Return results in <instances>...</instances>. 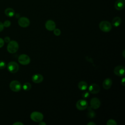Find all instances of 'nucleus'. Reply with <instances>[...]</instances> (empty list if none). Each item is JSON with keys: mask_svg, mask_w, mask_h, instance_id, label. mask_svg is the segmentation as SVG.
Wrapping results in <instances>:
<instances>
[{"mask_svg": "<svg viewBox=\"0 0 125 125\" xmlns=\"http://www.w3.org/2000/svg\"><path fill=\"white\" fill-rule=\"evenodd\" d=\"M19 49L18 43L15 41H10L7 46V50L10 53H16Z\"/></svg>", "mask_w": 125, "mask_h": 125, "instance_id": "f257e3e1", "label": "nucleus"}, {"mask_svg": "<svg viewBox=\"0 0 125 125\" xmlns=\"http://www.w3.org/2000/svg\"><path fill=\"white\" fill-rule=\"evenodd\" d=\"M99 28L104 32H108L112 29V25L109 21H103L99 23Z\"/></svg>", "mask_w": 125, "mask_h": 125, "instance_id": "f03ea898", "label": "nucleus"}, {"mask_svg": "<svg viewBox=\"0 0 125 125\" xmlns=\"http://www.w3.org/2000/svg\"><path fill=\"white\" fill-rule=\"evenodd\" d=\"M31 119L35 122H40L43 120V114L38 111H34L30 115Z\"/></svg>", "mask_w": 125, "mask_h": 125, "instance_id": "7ed1b4c3", "label": "nucleus"}, {"mask_svg": "<svg viewBox=\"0 0 125 125\" xmlns=\"http://www.w3.org/2000/svg\"><path fill=\"white\" fill-rule=\"evenodd\" d=\"M9 87L12 91L14 92H18L20 91L21 88V84L19 81L14 80L11 81L10 83Z\"/></svg>", "mask_w": 125, "mask_h": 125, "instance_id": "20e7f679", "label": "nucleus"}, {"mask_svg": "<svg viewBox=\"0 0 125 125\" xmlns=\"http://www.w3.org/2000/svg\"><path fill=\"white\" fill-rule=\"evenodd\" d=\"M7 70L12 73H15L19 69V64L15 62H10L7 65Z\"/></svg>", "mask_w": 125, "mask_h": 125, "instance_id": "39448f33", "label": "nucleus"}, {"mask_svg": "<svg viewBox=\"0 0 125 125\" xmlns=\"http://www.w3.org/2000/svg\"><path fill=\"white\" fill-rule=\"evenodd\" d=\"M18 62L22 65L28 64L30 62V57L26 54H22L18 57Z\"/></svg>", "mask_w": 125, "mask_h": 125, "instance_id": "423d86ee", "label": "nucleus"}, {"mask_svg": "<svg viewBox=\"0 0 125 125\" xmlns=\"http://www.w3.org/2000/svg\"><path fill=\"white\" fill-rule=\"evenodd\" d=\"M88 106L87 102L84 99H81L77 101L76 103V107L80 110H83Z\"/></svg>", "mask_w": 125, "mask_h": 125, "instance_id": "0eeeda50", "label": "nucleus"}, {"mask_svg": "<svg viewBox=\"0 0 125 125\" xmlns=\"http://www.w3.org/2000/svg\"><path fill=\"white\" fill-rule=\"evenodd\" d=\"M18 22L19 25L21 27H23V28L28 27L30 24L29 20L27 18L24 17H21L20 18H19Z\"/></svg>", "mask_w": 125, "mask_h": 125, "instance_id": "6e6552de", "label": "nucleus"}, {"mask_svg": "<svg viewBox=\"0 0 125 125\" xmlns=\"http://www.w3.org/2000/svg\"><path fill=\"white\" fill-rule=\"evenodd\" d=\"M125 67L123 65H118L114 69V74L118 76L122 77L125 76Z\"/></svg>", "mask_w": 125, "mask_h": 125, "instance_id": "1a4fd4ad", "label": "nucleus"}, {"mask_svg": "<svg viewBox=\"0 0 125 125\" xmlns=\"http://www.w3.org/2000/svg\"><path fill=\"white\" fill-rule=\"evenodd\" d=\"M90 107L93 109H96L101 105V102L97 98H92L90 100Z\"/></svg>", "mask_w": 125, "mask_h": 125, "instance_id": "9d476101", "label": "nucleus"}, {"mask_svg": "<svg viewBox=\"0 0 125 125\" xmlns=\"http://www.w3.org/2000/svg\"><path fill=\"white\" fill-rule=\"evenodd\" d=\"M88 90L92 94H97L99 92L100 87L96 83H92L88 87Z\"/></svg>", "mask_w": 125, "mask_h": 125, "instance_id": "9b49d317", "label": "nucleus"}, {"mask_svg": "<svg viewBox=\"0 0 125 125\" xmlns=\"http://www.w3.org/2000/svg\"><path fill=\"white\" fill-rule=\"evenodd\" d=\"M45 27L46 29L49 31H53L54 29L56 28L55 22L52 20H48L45 22Z\"/></svg>", "mask_w": 125, "mask_h": 125, "instance_id": "f8f14e48", "label": "nucleus"}, {"mask_svg": "<svg viewBox=\"0 0 125 125\" xmlns=\"http://www.w3.org/2000/svg\"><path fill=\"white\" fill-rule=\"evenodd\" d=\"M43 80V77L40 74H35L32 77V81L36 83H41Z\"/></svg>", "mask_w": 125, "mask_h": 125, "instance_id": "ddd939ff", "label": "nucleus"}, {"mask_svg": "<svg viewBox=\"0 0 125 125\" xmlns=\"http://www.w3.org/2000/svg\"><path fill=\"white\" fill-rule=\"evenodd\" d=\"M125 6V1L124 0H117L115 2L114 6L117 10H122Z\"/></svg>", "mask_w": 125, "mask_h": 125, "instance_id": "4468645a", "label": "nucleus"}, {"mask_svg": "<svg viewBox=\"0 0 125 125\" xmlns=\"http://www.w3.org/2000/svg\"><path fill=\"white\" fill-rule=\"evenodd\" d=\"M112 84V81L110 78L105 79L103 83V87L105 89H108L110 88Z\"/></svg>", "mask_w": 125, "mask_h": 125, "instance_id": "2eb2a0df", "label": "nucleus"}, {"mask_svg": "<svg viewBox=\"0 0 125 125\" xmlns=\"http://www.w3.org/2000/svg\"><path fill=\"white\" fill-rule=\"evenodd\" d=\"M122 22V20L121 18L119 17H115L112 21V24L114 27H118L119 26Z\"/></svg>", "mask_w": 125, "mask_h": 125, "instance_id": "dca6fc26", "label": "nucleus"}, {"mask_svg": "<svg viewBox=\"0 0 125 125\" xmlns=\"http://www.w3.org/2000/svg\"><path fill=\"white\" fill-rule=\"evenodd\" d=\"M5 14L9 17H13L15 15V11L11 8H7L4 11Z\"/></svg>", "mask_w": 125, "mask_h": 125, "instance_id": "f3484780", "label": "nucleus"}, {"mask_svg": "<svg viewBox=\"0 0 125 125\" xmlns=\"http://www.w3.org/2000/svg\"><path fill=\"white\" fill-rule=\"evenodd\" d=\"M87 83L85 81H80L78 84V88L81 90H85L87 88Z\"/></svg>", "mask_w": 125, "mask_h": 125, "instance_id": "a211bd4d", "label": "nucleus"}, {"mask_svg": "<svg viewBox=\"0 0 125 125\" xmlns=\"http://www.w3.org/2000/svg\"><path fill=\"white\" fill-rule=\"evenodd\" d=\"M88 113H87V116L88 118L90 119H92L95 117L96 116V113L95 112L92 110V108L91 107H88Z\"/></svg>", "mask_w": 125, "mask_h": 125, "instance_id": "6ab92c4d", "label": "nucleus"}, {"mask_svg": "<svg viewBox=\"0 0 125 125\" xmlns=\"http://www.w3.org/2000/svg\"><path fill=\"white\" fill-rule=\"evenodd\" d=\"M22 88L25 91H29L31 88V84L29 83L26 82L22 85Z\"/></svg>", "mask_w": 125, "mask_h": 125, "instance_id": "aec40b11", "label": "nucleus"}, {"mask_svg": "<svg viewBox=\"0 0 125 125\" xmlns=\"http://www.w3.org/2000/svg\"><path fill=\"white\" fill-rule=\"evenodd\" d=\"M107 125H116V122L113 119H109L106 122Z\"/></svg>", "mask_w": 125, "mask_h": 125, "instance_id": "412c9836", "label": "nucleus"}, {"mask_svg": "<svg viewBox=\"0 0 125 125\" xmlns=\"http://www.w3.org/2000/svg\"><path fill=\"white\" fill-rule=\"evenodd\" d=\"M53 33H54V35H56V36H60L61 35V30L59 29L55 28L53 30Z\"/></svg>", "mask_w": 125, "mask_h": 125, "instance_id": "4be33fe9", "label": "nucleus"}, {"mask_svg": "<svg viewBox=\"0 0 125 125\" xmlns=\"http://www.w3.org/2000/svg\"><path fill=\"white\" fill-rule=\"evenodd\" d=\"M89 93L88 91H85L82 93V96L84 99H87L89 97Z\"/></svg>", "mask_w": 125, "mask_h": 125, "instance_id": "5701e85b", "label": "nucleus"}, {"mask_svg": "<svg viewBox=\"0 0 125 125\" xmlns=\"http://www.w3.org/2000/svg\"><path fill=\"white\" fill-rule=\"evenodd\" d=\"M6 63L3 61H0V69H3L5 68L6 67Z\"/></svg>", "mask_w": 125, "mask_h": 125, "instance_id": "b1692460", "label": "nucleus"}, {"mask_svg": "<svg viewBox=\"0 0 125 125\" xmlns=\"http://www.w3.org/2000/svg\"><path fill=\"white\" fill-rule=\"evenodd\" d=\"M3 24L4 27H8L11 25V22H10V21H9L8 20H6V21H4V22L3 23Z\"/></svg>", "mask_w": 125, "mask_h": 125, "instance_id": "393cba45", "label": "nucleus"}, {"mask_svg": "<svg viewBox=\"0 0 125 125\" xmlns=\"http://www.w3.org/2000/svg\"><path fill=\"white\" fill-rule=\"evenodd\" d=\"M4 44V40L0 38V48H1Z\"/></svg>", "mask_w": 125, "mask_h": 125, "instance_id": "a878e982", "label": "nucleus"}, {"mask_svg": "<svg viewBox=\"0 0 125 125\" xmlns=\"http://www.w3.org/2000/svg\"><path fill=\"white\" fill-rule=\"evenodd\" d=\"M3 40L4 41V42L8 43L10 41V38L9 37H5Z\"/></svg>", "mask_w": 125, "mask_h": 125, "instance_id": "bb28decb", "label": "nucleus"}, {"mask_svg": "<svg viewBox=\"0 0 125 125\" xmlns=\"http://www.w3.org/2000/svg\"><path fill=\"white\" fill-rule=\"evenodd\" d=\"M121 83L123 86H125V78L123 77L121 81Z\"/></svg>", "mask_w": 125, "mask_h": 125, "instance_id": "cd10ccee", "label": "nucleus"}, {"mask_svg": "<svg viewBox=\"0 0 125 125\" xmlns=\"http://www.w3.org/2000/svg\"><path fill=\"white\" fill-rule=\"evenodd\" d=\"M4 29V25L3 23L0 21V32H1Z\"/></svg>", "mask_w": 125, "mask_h": 125, "instance_id": "c85d7f7f", "label": "nucleus"}, {"mask_svg": "<svg viewBox=\"0 0 125 125\" xmlns=\"http://www.w3.org/2000/svg\"><path fill=\"white\" fill-rule=\"evenodd\" d=\"M13 125H23V124L20 122H17L14 123Z\"/></svg>", "mask_w": 125, "mask_h": 125, "instance_id": "c756f323", "label": "nucleus"}, {"mask_svg": "<svg viewBox=\"0 0 125 125\" xmlns=\"http://www.w3.org/2000/svg\"><path fill=\"white\" fill-rule=\"evenodd\" d=\"M87 125H96V124L93 122H89L88 123H87Z\"/></svg>", "mask_w": 125, "mask_h": 125, "instance_id": "7c9ffc66", "label": "nucleus"}, {"mask_svg": "<svg viewBox=\"0 0 125 125\" xmlns=\"http://www.w3.org/2000/svg\"><path fill=\"white\" fill-rule=\"evenodd\" d=\"M39 125H46V123H44V122H42V121L40 122Z\"/></svg>", "mask_w": 125, "mask_h": 125, "instance_id": "2f4dec72", "label": "nucleus"}, {"mask_svg": "<svg viewBox=\"0 0 125 125\" xmlns=\"http://www.w3.org/2000/svg\"><path fill=\"white\" fill-rule=\"evenodd\" d=\"M125 50H124L123 51V53H122V54H123V56L124 58L125 57Z\"/></svg>", "mask_w": 125, "mask_h": 125, "instance_id": "473e14b6", "label": "nucleus"}]
</instances>
